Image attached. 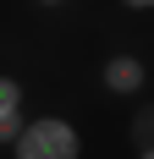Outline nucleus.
I'll return each mask as SVG.
<instances>
[{
    "instance_id": "8",
    "label": "nucleus",
    "mask_w": 154,
    "mask_h": 159,
    "mask_svg": "<svg viewBox=\"0 0 154 159\" xmlns=\"http://www.w3.org/2000/svg\"><path fill=\"white\" fill-rule=\"evenodd\" d=\"M39 6H66V0H39Z\"/></svg>"
},
{
    "instance_id": "7",
    "label": "nucleus",
    "mask_w": 154,
    "mask_h": 159,
    "mask_svg": "<svg viewBox=\"0 0 154 159\" xmlns=\"http://www.w3.org/2000/svg\"><path fill=\"white\" fill-rule=\"evenodd\" d=\"M138 159H154V143H143V148H138Z\"/></svg>"
},
{
    "instance_id": "4",
    "label": "nucleus",
    "mask_w": 154,
    "mask_h": 159,
    "mask_svg": "<svg viewBox=\"0 0 154 159\" xmlns=\"http://www.w3.org/2000/svg\"><path fill=\"white\" fill-rule=\"evenodd\" d=\"M22 126H28V110H17V115H0V148H11L17 137H22Z\"/></svg>"
},
{
    "instance_id": "6",
    "label": "nucleus",
    "mask_w": 154,
    "mask_h": 159,
    "mask_svg": "<svg viewBox=\"0 0 154 159\" xmlns=\"http://www.w3.org/2000/svg\"><path fill=\"white\" fill-rule=\"evenodd\" d=\"M116 6H127V11H154V0H116Z\"/></svg>"
},
{
    "instance_id": "3",
    "label": "nucleus",
    "mask_w": 154,
    "mask_h": 159,
    "mask_svg": "<svg viewBox=\"0 0 154 159\" xmlns=\"http://www.w3.org/2000/svg\"><path fill=\"white\" fill-rule=\"evenodd\" d=\"M17 110H28V93H22V82H17V77L0 71V115H17Z\"/></svg>"
},
{
    "instance_id": "1",
    "label": "nucleus",
    "mask_w": 154,
    "mask_h": 159,
    "mask_svg": "<svg viewBox=\"0 0 154 159\" xmlns=\"http://www.w3.org/2000/svg\"><path fill=\"white\" fill-rule=\"evenodd\" d=\"M11 159H83V132L66 115H33L11 143Z\"/></svg>"
},
{
    "instance_id": "5",
    "label": "nucleus",
    "mask_w": 154,
    "mask_h": 159,
    "mask_svg": "<svg viewBox=\"0 0 154 159\" xmlns=\"http://www.w3.org/2000/svg\"><path fill=\"white\" fill-rule=\"evenodd\" d=\"M143 143H154V110L138 115V148H143Z\"/></svg>"
},
{
    "instance_id": "2",
    "label": "nucleus",
    "mask_w": 154,
    "mask_h": 159,
    "mask_svg": "<svg viewBox=\"0 0 154 159\" xmlns=\"http://www.w3.org/2000/svg\"><path fill=\"white\" fill-rule=\"evenodd\" d=\"M99 82H105V93L132 99V93H143V88H149V66H143L132 49H116V55L99 66Z\"/></svg>"
}]
</instances>
